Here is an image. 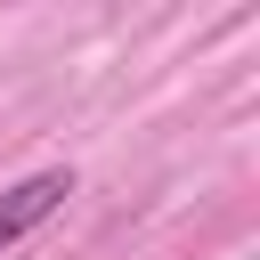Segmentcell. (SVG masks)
<instances>
[{"instance_id":"obj_1","label":"cell","mask_w":260,"mask_h":260,"mask_svg":"<svg viewBox=\"0 0 260 260\" xmlns=\"http://www.w3.org/2000/svg\"><path fill=\"white\" fill-rule=\"evenodd\" d=\"M65 195H73V171H32V179L0 187V252H16L41 219H57V211H65Z\"/></svg>"}]
</instances>
